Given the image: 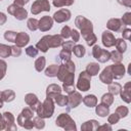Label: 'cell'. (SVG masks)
Wrapping results in <instances>:
<instances>
[{
  "mask_svg": "<svg viewBox=\"0 0 131 131\" xmlns=\"http://www.w3.org/2000/svg\"><path fill=\"white\" fill-rule=\"evenodd\" d=\"M53 18L49 15L42 16L38 21V30H40L41 32H47L51 30V28L53 27Z\"/></svg>",
  "mask_w": 131,
  "mask_h": 131,
  "instance_id": "4fadbf2b",
  "label": "cell"
},
{
  "mask_svg": "<svg viewBox=\"0 0 131 131\" xmlns=\"http://www.w3.org/2000/svg\"><path fill=\"white\" fill-rule=\"evenodd\" d=\"M62 90L66 92V93H71V92H73V91H75V85H64V84H62Z\"/></svg>",
  "mask_w": 131,
  "mask_h": 131,
  "instance_id": "9f6ffc18",
  "label": "cell"
},
{
  "mask_svg": "<svg viewBox=\"0 0 131 131\" xmlns=\"http://www.w3.org/2000/svg\"><path fill=\"white\" fill-rule=\"evenodd\" d=\"M114 100H115V95H113V94L110 93V92L104 93V94L101 96V98H100V101H101L102 103L108 105V106L114 103Z\"/></svg>",
  "mask_w": 131,
  "mask_h": 131,
  "instance_id": "d590c367",
  "label": "cell"
},
{
  "mask_svg": "<svg viewBox=\"0 0 131 131\" xmlns=\"http://www.w3.org/2000/svg\"><path fill=\"white\" fill-rule=\"evenodd\" d=\"M119 4L126 6V7H131V0H117Z\"/></svg>",
  "mask_w": 131,
  "mask_h": 131,
  "instance_id": "6f0895ef",
  "label": "cell"
},
{
  "mask_svg": "<svg viewBox=\"0 0 131 131\" xmlns=\"http://www.w3.org/2000/svg\"><path fill=\"white\" fill-rule=\"evenodd\" d=\"M36 114L43 118V119H49L52 117L54 113V101L52 98L46 97V99L43 102H39L37 108H36Z\"/></svg>",
  "mask_w": 131,
  "mask_h": 131,
  "instance_id": "6da1fadb",
  "label": "cell"
},
{
  "mask_svg": "<svg viewBox=\"0 0 131 131\" xmlns=\"http://www.w3.org/2000/svg\"><path fill=\"white\" fill-rule=\"evenodd\" d=\"M80 33L76 30V29H72V31H71V38H72V41H74L75 43L76 42H78L79 40H80Z\"/></svg>",
  "mask_w": 131,
  "mask_h": 131,
  "instance_id": "f5cc1de1",
  "label": "cell"
},
{
  "mask_svg": "<svg viewBox=\"0 0 131 131\" xmlns=\"http://www.w3.org/2000/svg\"><path fill=\"white\" fill-rule=\"evenodd\" d=\"M16 34H17V33L14 32V31H6V32L4 33V39H5L6 41H8V42H13V43H14Z\"/></svg>",
  "mask_w": 131,
  "mask_h": 131,
  "instance_id": "f6af8a7d",
  "label": "cell"
},
{
  "mask_svg": "<svg viewBox=\"0 0 131 131\" xmlns=\"http://www.w3.org/2000/svg\"><path fill=\"white\" fill-rule=\"evenodd\" d=\"M82 101L87 107H94L97 104V97L94 94H88L82 98Z\"/></svg>",
  "mask_w": 131,
  "mask_h": 131,
  "instance_id": "4316f807",
  "label": "cell"
},
{
  "mask_svg": "<svg viewBox=\"0 0 131 131\" xmlns=\"http://www.w3.org/2000/svg\"><path fill=\"white\" fill-rule=\"evenodd\" d=\"M122 21L120 18H111L107 20L106 23V28L108 31H112V32H119L122 28Z\"/></svg>",
  "mask_w": 131,
  "mask_h": 131,
  "instance_id": "44dd1931",
  "label": "cell"
},
{
  "mask_svg": "<svg viewBox=\"0 0 131 131\" xmlns=\"http://www.w3.org/2000/svg\"><path fill=\"white\" fill-rule=\"evenodd\" d=\"M62 88L57 84H49L46 88V97L54 99L58 94H60Z\"/></svg>",
  "mask_w": 131,
  "mask_h": 131,
  "instance_id": "e0dca14e",
  "label": "cell"
},
{
  "mask_svg": "<svg viewBox=\"0 0 131 131\" xmlns=\"http://www.w3.org/2000/svg\"><path fill=\"white\" fill-rule=\"evenodd\" d=\"M5 129V122L3 119V115L0 113V130H4Z\"/></svg>",
  "mask_w": 131,
  "mask_h": 131,
  "instance_id": "6125c7cd",
  "label": "cell"
},
{
  "mask_svg": "<svg viewBox=\"0 0 131 131\" xmlns=\"http://www.w3.org/2000/svg\"><path fill=\"white\" fill-rule=\"evenodd\" d=\"M98 126H99V123L96 120H89V121L84 122L81 125V130L82 131H95L97 130Z\"/></svg>",
  "mask_w": 131,
  "mask_h": 131,
  "instance_id": "603a6c76",
  "label": "cell"
},
{
  "mask_svg": "<svg viewBox=\"0 0 131 131\" xmlns=\"http://www.w3.org/2000/svg\"><path fill=\"white\" fill-rule=\"evenodd\" d=\"M119 117L120 119H123V118H126L129 114V108L125 105H119L117 108H116V112H115Z\"/></svg>",
  "mask_w": 131,
  "mask_h": 131,
  "instance_id": "ab89813d",
  "label": "cell"
},
{
  "mask_svg": "<svg viewBox=\"0 0 131 131\" xmlns=\"http://www.w3.org/2000/svg\"><path fill=\"white\" fill-rule=\"evenodd\" d=\"M74 45H75V42H74V41H63V43H62L61 47H62L63 49L72 50V49H73V47H74Z\"/></svg>",
  "mask_w": 131,
  "mask_h": 131,
  "instance_id": "db71d44e",
  "label": "cell"
},
{
  "mask_svg": "<svg viewBox=\"0 0 131 131\" xmlns=\"http://www.w3.org/2000/svg\"><path fill=\"white\" fill-rule=\"evenodd\" d=\"M76 87H77L78 90H80L82 92H86L90 89V87H91V76L86 71H82L79 74Z\"/></svg>",
  "mask_w": 131,
  "mask_h": 131,
  "instance_id": "5b68a950",
  "label": "cell"
},
{
  "mask_svg": "<svg viewBox=\"0 0 131 131\" xmlns=\"http://www.w3.org/2000/svg\"><path fill=\"white\" fill-rule=\"evenodd\" d=\"M121 89H122V86L118 82H112V83L108 84V87H107L108 92L112 93L113 95H118L120 93Z\"/></svg>",
  "mask_w": 131,
  "mask_h": 131,
  "instance_id": "4dcf8cb0",
  "label": "cell"
},
{
  "mask_svg": "<svg viewBox=\"0 0 131 131\" xmlns=\"http://www.w3.org/2000/svg\"><path fill=\"white\" fill-rule=\"evenodd\" d=\"M7 20V16L5 13L3 12H0V26H3Z\"/></svg>",
  "mask_w": 131,
  "mask_h": 131,
  "instance_id": "91938a15",
  "label": "cell"
},
{
  "mask_svg": "<svg viewBox=\"0 0 131 131\" xmlns=\"http://www.w3.org/2000/svg\"><path fill=\"white\" fill-rule=\"evenodd\" d=\"M108 115H110V114H108ZM119 121H120V117H119L116 113H114V114H112V115H110V116L107 117V122H108V124H111V125L117 124V123H119Z\"/></svg>",
  "mask_w": 131,
  "mask_h": 131,
  "instance_id": "f907efd6",
  "label": "cell"
},
{
  "mask_svg": "<svg viewBox=\"0 0 131 131\" xmlns=\"http://www.w3.org/2000/svg\"><path fill=\"white\" fill-rule=\"evenodd\" d=\"M74 82H75V73H71L70 75H68L63 79L62 84H64V85H74Z\"/></svg>",
  "mask_w": 131,
  "mask_h": 131,
  "instance_id": "c3c4849f",
  "label": "cell"
},
{
  "mask_svg": "<svg viewBox=\"0 0 131 131\" xmlns=\"http://www.w3.org/2000/svg\"><path fill=\"white\" fill-rule=\"evenodd\" d=\"M7 12L11 15H13L17 20H24L28 17V11L24 6H18L14 3L10 4L7 7Z\"/></svg>",
  "mask_w": 131,
  "mask_h": 131,
  "instance_id": "8992f818",
  "label": "cell"
},
{
  "mask_svg": "<svg viewBox=\"0 0 131 131\" xmlns=\"http://www.w3.org/2000/svg\"><path fill=\"white\" fill-rule=\"evenodd\" d=\"M33 117H34V112L32 111V108L31 107H25V108H23L20 114L17 116L16 121L20 127L28 129V130H31L34 127Z\"/></svg>",
  "mask_w": 131,
  "mask_h": 131,
  "instance_id": "7a4b0ae2",
  "label": "cell"
},
{
  "mask_svg": "<svg viewBox=\"0 0 131 131\" xmlns=\"http://www.w3.org/2000/svg\"><path fill=\"white\" fill-rule=\"evenodd\" d=\"M101 42H102V45L104 47L110 48V47L115 46L116 38H115L114 34L111 33V31H104L101 34Z\"/></svg>",
  "mask_w": 131,
  "mask_h": 131,
  "instance_id": "2e32d148",
  "label": "cell"
},
{
  "mask_svg": "<svg viewBox=\"0 0 131 131\" xmlns=\"http://www.w3.org/2000/svg\"><path fill=\"white\" fill-rule=\"evenodd\" d=\"M35 70L37 72H42L46 66V58L45 56H40L35 60Z\"/></svg>",
  "mask_w": 131,
  "mask_h": 131,
  "instance_id": "d6a6232c",
  "label": "cell"
},
{
  "mask_svg": "<svg viewBox=\"0 0 131 131\" xmlns=\"http://www.w3.org/2000/svg\"><path fill=\"white\" fill-rule=\"evenodd\" d=\"M82 37L84 38V40L86 41V44L88 46H93L96 41H97V37L96 35L93 33V31H89V32H85V33H82L81 34Z\"/></svg>",
  "mask_w": 131,
  "mask_h": 131,
  "instance_id": "d4e9b609",
  "label": "cell"
},
{
  "mask_svg": "<svg viewBox=\"0 0 131 131\" xmlns=\"http://www.w3.org/2000/svg\"><path fill=\"white\" fill-rule=\"evenodd\" d=\"M97 130H110V131H112L113 128H112L111 124H103V125H101V126H98Z\"/></svg>",
  "mask_w": 131,
  "mask_h": 131,
  "instance_id": "680465c9",
  "label": "cell"
},
{
  "mask_svg": "<svg viewBox=\"0 0 131 131\" xmlns=\"http://www.w3.org/2000/svg\"><path fill=\"white\" fill-rule=\"evenodd\" d=\"M7 70V63L4 59H0V81L5 77Z\"/></svg>",
  "mask_w": 131,
  "mask_h": 131,
  "instance_id": "7dc6e473",
  "label": "cell"
},
{
  "mask_svg": "<svg viewBox=\"0 0 131 131\" xmlns=\"http://www.w3.org/2000/svg\"><path fill=\"white\" fill-rule=\"evenodd\" d=\"M55 125L60 127V128H63L64 130H68V131L77 130V126H76L75 121L67 113H61L60 115L57 116V118L55 120Z\"/></svg>",
  "mask_w": 131,
  "mask_h": 131,
  "instance_id": "3957f363",
  "label": "cell"
},
{
  "mask_svg": "<svg viewBox=\"0 0 131 131\" xmlns=\"http://www.w3.org/2000/svg\"><path fill=\"white\" fill-rule=\"evenodd\" d=\"M75 71H76V64L72 59H70L66 62H62L58 67V72L56 77L60 82H62L68 75H70L71 73H75Z\"/></svg>",
  "mask_w": 131,
  "mask_h": 131,
  "instance_id": "277c9868",
  "label": "cell"
},
{
  "mask_svg": "<svg viewBox=\"0 0 131 131\" xmlns=\"http://www.w3.org/2000/svg\"><path fill=\"white\" fill-rule=\"evenodd\" d=\"M94 107H95L96 115L101 117V118H104L110 114V106L104 104V103H102V102H100L99 104H96Z\"/></svg>",
  "mask_w": 131,
  "mask_h": 131,
  "instance_id": "cb8c5ba5",
  "label": "cell"
},
{
  "mask_svg": "<svg viewBox=\"0 0 131 131\" xmlns=\"http://www.w3.org/2000/svg\"><path fill=\"white\" fill-rule=\"evenodd\" d=\"M121 21L123 25L130 26L131 25V12H125L121 18Z\"/></svg>",
  "mask_w": 131,
  "mask_h": 131,
  "instance_id": "681fc988",
  "label": "cell"
},
{
  "mask_svg": "<svg viewBox=\"0 0 131 131\" xmlns=\"http://www.w3.org/2000/svg\"><path fill=\"white\" fill-rule=\"evenodd\" d=\"M122 35H123V39L124 40H130V36H131V30L129 28H125L122 31Z\"/></svg>",
  "mask_w": 131,
  "mask_h": 131,
  "instance_id": "11a10c76",
  "label": "cell"
},
{
  "mask_svg": "<svg viewBox=\"0 0 131 131\" xmlns=\"http://www.w3.org/2000/svg\"><path fill=\"white\" fill-rule=\"evenodd\" d=\"M82 95L80 92L78 91H73L71 93H69L68 95V106H69V110L71 108H75L77 107L81 102H82Z\"/></svg>",
  "mask_w": 131,
  "mask_h": 131,
  "instance_id": "7c38bea8",
  "label": "cell"
},
{
  "mask_svg": "<svg viewBox=\"0 0 131 131\" xmlns=\"http://www.w3.org/2000/svg\"><path fill=\"white\" fill-rule=\"evenodd\" d=\"M3 103H4V101H3V100H2V98L0 97V108L3 106Z\"/></svg>",
  "mask_w": 131,
  "mask_h": 131,
  "instance_id": "be15d7a7",
  "label": "cell"
},
{
  "mask_svg": "<svg viewBox=\"0 0 131 131\" xmlns=\"http://www.w3.org/2000/svg\"><path fill=\"white\" fill-rule=\"evenodd\" d=\"M53 101L57 104V106H60V107H63L68 104V96L67 95H62L61 93L58 94L54 99Z\"/></svg>",
  "mask_w": 131,
  "mask_h": 131,
  "instance_id": "8d00e7d4",
  "label": "cell"
},
{
  "mask_svg": "<svg viewBox=\"0 0 131 131\" xmlns=\"http://www.w3.org/2000/svg\"><path fill=\"white\" fill-rule=\"evenodd\" d=\"M92 56L95 59H97L99 62L104 63L110 60V51L94 44L92 46Z\"/></svg>",
  "mask_w": 131,
  "mask_h": 131,
  "instance_id": "ba28073f",
  "label": "cell"
},
{
  "mask_svg": "<svg viewBox=\"0 0 131 131\" xmlns=\"http://www.w3.org/2000/svg\"><path fill=\"white\" fill-rule=\"evenodd\" d=\"M58 57L61 60V62H66V61L70 60L71 57H72V50H68V49H63L62 48L60 50L59 54H58Z\"/></svg>",
  "mask_w": 131,
  "mask_h": 131,
  "instance_id": "f35d334b",
  "label": "cell"
},
{
  "mask_svg": "<svg viewBox=\"0 0 131 131\" xmlns=\"http://www.w3.org/2000/svg\"><path fill=\"white\" fill-rule=\"evenodd\" d=\"M20 54H21V48L18 47L17 45H12V46H11V55L17 57V56H19Z\"/></svg>",
  "mask_w": 131,
  "mask_h": 131,
  "instance_id": "816d5d0a",
  "label": "cell"
},
{
  "mask_svg": "<svg viewBox=\"0 0 131 131\" xmlns=\"http://www.w3.org/2000/svg\"><path fill=\"white\" fill-rule=\"evenodd\" d=\"M99 70H100V66H99L97 62H89V63L87 64V67H86V70H85V71H86L91 77H93V76L98 75Z\"/></svg>",
  "mask_w": 131,
  "mask_h": 131,
  "instance_id": "83f0119b",
  "label": "cell"
},
{
  "mask_svg": "<svg viewBox=\"0 0 131 131\" xmlns=\"http://www.w3.org/2000/svg\"><path fill=\"white\" fill-rule=\"evenodd\" d=\"M0 97L4 102H11L15 98V92L11 89H6L0 92Z\"/></svg>",
  "mask_w": 131,
  "mask_h": 131,
  "instance_id": "484cf974",
  "label": "cell"
},
{
  "mask_svg": "<svg viewBox=\"0 0 131 131\" xmlns=\"http://www.w3.org/2000/svg\"><path fill=\"white\" fill-rule=\"evenodd\" d=\"M50 3L48 0H36L31 6V12L34 15L39 14L42 11H50Z\"/></svg>",
  "mask_w": 131,
  "mask_h": 131,
  "instance_id": "9c48e42d",
  "label": "cell"
},
{
  "mask_svg": "<svg viewBox=\"0 0 131 131\" xmlns=\"http://www.w3.org/2000/svg\"><path fill=\"white\" fill-rule=\"evenodd\" d=\"M110 59L113 60L114 63H118V62H122L123 60V53H121L120 51H118L117 49L113 50L110 52Z\"/></svg>",
  "mask_w": 131,
  "mask_h": 131,
  "instance_id": "f546056e",
  "label": "cell"
},
{
  "mask_svg": "<svg viewBox=\"0 0 131 131\" xmlns=\"http://www.w3.org/2000/svg\"><path fill=\"white\" fill-rule=\"evenodd\" d=\"M30 42V36L25 33V32H19L16 34V37H15V45H17L18 47H25L26 45H28V43Z\"/></svg>",
  "mask_w": 131,
  "mask_h": 131,
  "instance_id": "ffe728a7",
  "label": "cell"
},
{
  "mask_svg": "<svg viewBox=\"0 0 131 131\" xmlns=\"http://www.w3.org/2000/svg\"><path fill=\"white\" fill-rule=\"evenodd\" d=\"M99 80L103 84H107V85L113 82L114 78H113V74L111 71V66H107L106 68L102 70V72L99 74Z\"/></svg>",
  "mask_w": 131,
  "mask_h": 131,
  "instance_id": "d6986e66",
  "label": "cell"
},
{
  "mask_svg": "<svg viewBox=\"0 0 131 131\" xmlns=\"http://www.w3.org/2000/svg\"><path fill=\"white\" fill-rule=\"evenodd\" d=\"M71 16H72V13L69 9L67 8H61L57 11L54 12L52 18L55 23L57 24H61V23H66V21H69L71 19Z\"/></svg>",
  "mask_w": 131,
  "mask_h": 131,
  "instance_id": "30bf717a",
  "label": "cell"
},
{
  "mask_svg": "<svg viewBox=\"0 0 131 131\" xmlns=\"http://www.w3.org/2000/svg\"><path fill=\"white\" fill-rule=\"evenodd\" d=\"M46 42H47V45L49 48H57L59 46L62 45L63 43V38L60 36V35H45L44 36Z\"/></svg>",
  "mask_w": 131,
  "mask_h": 131,
  "instance_id": "8fae6325",
  "label": "cell"
},
{
  "mask_svg": "<svg viewBox=\"0 0 131 131\" xmlns=\"http://www.w3.org/2000/svg\"><path fill=\"white\" fill-rule=\"evenodd\" d=\"M3 119L5 122V130L7 131H15L16 130V125H15V118L12 113L10 112H5L2 114Z\"/></svg>",
  "mask_w": 131,
  "mask_h": 131,
  "instance_id": "9a60e30c",
  "label": "cell"
},
{
  "mask_svg": "<svg viewBox=\"0 0 131 131\" xmlns=\"http://www.w3.org/2000/svg\"><path fill=\"white\" fill-rule=\"evenodd\" d=\"M58 67H59L58 64H50L45 70V76L46 77H50V78L56 77L57 72H58Z\"/></svg>",
  "mask_w": 131,
  "mask_h": 131,
  "instance_id": "836d02e7",
  "label": "cell"
},
{
  "mask_svg": "<svg viewBox=\"0 0 131 131\" xmlns=\"http://www.w3.org/2000/svg\"><path fill=\"white\" fill-rule=\"evenodd\" d=\"M111 71L113 74V78L116 80H120L125 76L126 73V69L125 66L122 62H118V63H114L111 66Z\"/></svg>",
  "mask_w": 131,
  "mask_h": 131,
  "instance_id": "5bb4252c",
  "label": "cell"
},
{
  "mask_svg": "<svg viewBox=\"0 0 131 131\" xmlns=\"http://www.w3.org/2000/svg\"><path fill=\"white\" fill-rule=\"evenodd\" d=\"M75 0H53L52 4L55 7H62V6H71L73 5Z\"/></svg>",
  "mask_w": 131,
  "mask_h": 131,
  "instance_id": "60d3db41",
  "label": "cell"
},
{
  "mask_svg": "<svg viewBox=\"0 0 131 131\" xmlns=\"http://www.w3.org/2000/svg\"><path fill=\"white\" fill-rule=\"evenodd\" d=\"M29 1L30 0H13V3L16 4V5H18V6H24L27 3H29Z\"/></svg>",
  "mask_w": 131,
  "mask_h": 131,
  "instance_id": "94428289",
  "label": "cell"
},
{
  "mask_svg": "<svg viewBox=\"0 0 131 131\" xmlns=\"http://www.w3.org/2000/svg\"><path fill=\"white\" fill-rule=\"evenodd\" d=\"M33 123H34V127L37 128V129H39V130L40 129H44V127H45V121H44V119L41 118V117H39V116L33 118Z\"/></svg>",
  "mask_w": 131,
  "mask_h": 131,
  "instance_id": "b9f144b4",
  "label": "cell"
},
{
  "mask_svg": "<svg viewBox=\"0 0 131 131\" xmlns=\"http://www.w3.org/2000/svg\"><path fill=\"white\" fill-rule=\"evenodd\" d=\"M72 52H74V55H75L76 57L81 58V57H83V56L85 55L86 49H85V47H84L83 45H81V44H75L74 47H73V49H72Z\"/></svg>",
  "mask_w": 131,
  "mask_h": 131,
  "instance_id": "f1b7e54d",
  "label": "cell"
},
{
  "mask_svg": "<svg viewBox=\"0 0 131 131\" xmlns=\"http://www.w3.org/2000/svg\"><path fill=\"white\" fill-rule=\"evenodd\" d=\"M38 21H39V20L36 19V18H34V17L29 18L28 21H27V27H28V29H29L30 31H32V32L38 30Z\"/></svg>",
  "mask_w": 131,
  "mask_h": 131,
  "instance_id": "7bdbcfd3",
  "label": "cell"
},
{
  "mask_svg": "<svg viewBox=\"0 0 131 131\" xmlns=\"http://www.w3.org/2000/svg\"><path fill=\"white\" fill-rule=\"evenodd\" d=\"M25 102L32 108L33 112H35L37 106H38V104H39V102H40V100H39V98H38V96L36 94L28 93V94L25 95Z\"/></svg>",
  "mask_w": 131,
  "mask_h": 131,
  "instance_id": "ac0fdd59",
  "label": "cell"
},
{
  "mask_svg": "<svg viewBox=\"0 0 131 131\" xmlns=\"http://www.w3.org/2000/svg\"><path fill=\"white\" fill-rule=\"evenodd\" d=\"M71 31H72V29H71L69 26H64V27L61 29L59 35L63 38V40H67V39H69V38L71 37Z\"/></svg>",
  "mask_w": 131,
  "mask_h": 131,
  "instance_id": "bcb514c9",
  "label": "cell"
},
{
  "mask_svg": "<svg viewBox=\"0 0 131 131\" xmlns=\"http://www.w3.org/2000/svg\"><path fill=\"white\" fill-rule=\"evenodd\" d=\"M11 55V46L0 43V57L6 58Z\"/></svg>",
  "mask_w": 131,
  "mask_h": 131,
  "instance_id": "1f68e13d",
  "label": "cell"
},
{
  "mask_svg": "<svg viewBox=\"0 0 131 131\" xmlns=\"http://www.w3.org/2000/svg\"><path fill=\"white\" fill-rule=\"evenodd\" d=\"M115 46H116L117 50H118V51H120L121 53H124V52L127 50V43H126V41H125L123 38L116 39Z\"/></svg>",
  "mask_w": 131,
  "mask_h": 131,
  "instance_id": "e575fe53",
  "label": "cell"
},
{
  "mask_svg": "<svg viewBox=\"0 0 131 131\" xmlns=\"http://www.w3.org/2000/svg\"><path fill=\"white\" fill-rule=\"evenodd\" d=\"M75 26L77 27V29H79L81 31L80 35L82 33H85V32L93 31V24H92V21L89 20L88 18H86L85 16H82V15H78L75 18Z\"/></svg>",
  "mask_w": 131,
  "mask_h": 131,
  "instance_id": "52a82bcc",
  "label": "cell"
},
{
  "mask_svg": "<svg viewBox=\"0 0 131 131\" xmlns=\"http://www.w3.org/2000/svg\"><path fill=\"white\" fill-rule=\"evenodd\" d=\"M39 51H42V52H47L48 51V49H49V47H48V45H47V42H46V40H45V38H44V36L37 42V44H36V46H35Z\"/></svg>",
  "mask_w": 131,
  "mask_h": 131,
  "instance_id": "74e56055",
  "label": "cell"
},
{
  "mask_svg": "<svg viewBox=\"0 0 131 131\" xmlns=\"http://www.w3.org/2000/svg\"><path fill=\"white\" fill-rule=\"evenodd\" d=\"M130 85L131 83L130 82H127L124 87L121 89L120 91V96L122 98V100H124L126 103H130L131 102V97H130Z\"/></svg>",
  "mask_w": 131,
  "mask_h": 131,
  "instance_id": "7402d4cb",
  "label": "cell"
},
{
  "mask_svg": "<svg viewBox=\"0 0 131 131\" xmlns=\"http://www.w3.org/2000/svg\"><path fill=\"white\" fill-rule=\"evenodd\" d=\"M0 1H2V0H0Z\"/></svg>",
  "mask_w": 131,
  "mask_h": 131,
  "instance_id": "e7e4bbea",
  "label": "cell"
},
{
  "mask_svg": "<svg viewBox=\"0 0 131 131\" xmlns=\"http://www.w3.org/2000/svg\"><path fill=\"white\" fill-rule=\"evenodd\" d=\"M38 52H39V50L35 46H33V45L28 46L26 48V54L28 56H30V57H36L38 55Z\"/></svg>",
  "mask_w": 131,
  "mask_h": 131,
  "instance_id": "ee69618b",
  "label": "cell"
}]
</instances>
